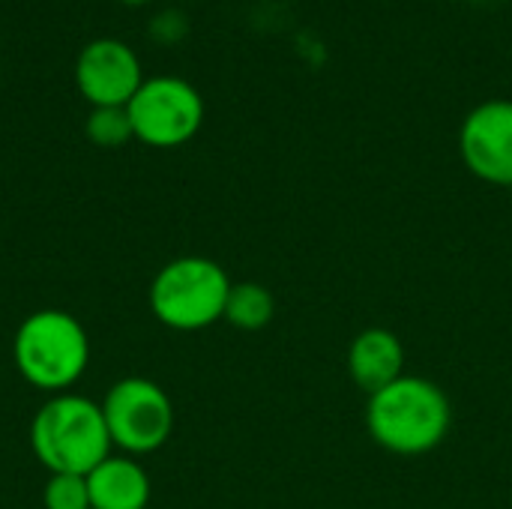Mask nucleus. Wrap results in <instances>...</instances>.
Returning a JSON list of instances; mask_svg holds the SVG:
<instances>
[{"label":"nucleus","mask_w":512,"mask_h":509,"mask_svg":"<svg viewBox=\"0 0 512 509\" xmlns=\"http://www.w3.org/2000/svg\"><path fill=\"white\" fill-rule=\"evenodd\" d=\"M132 132L141 144L171 150L192 141L204 123L201 93L177 75L144 78L138 93L126 105Z\"/></svg>","instance_id":"nucleus-5"},{"label":"nucleus","mask_w":512,"mask_h":509,"mask_svg":"<svg viewBox=\"0 0 512 509\" xmlns=\"http://www.w3.org/2000/svg\"><path fill=\"white\" fill-rule=\"evenodd\" d=\"M510 192H512V186H510Z\"/></svg>","instance_id":"nucleus-16"},{"label":"nucleus","mask_w":512,"mask_h":509,"mask_svg":"<svg viewBox=\"0 0 512 509\" xmlns=\"http://www.w3.org/2000/svg\"><path fill=\"white\" fill-rule=\"evenodd\" d=\"M0 81H3V75H0Z\"/></svg>","instance_id":"nucleus-15"},{"label":"nucleus","mask_w":512,"mask_h":509,"mask_svg":"<svg viewBox=\"0 0 512 509\" xmlns=\"http://www.w3.org/2000/svg\"><path fill=\"white\" fill-rule=\"evenodd\" d=\"M465 168L492 186H512V99H489L468 111L459 129Z\"/></svg>","instance_id":"nucleus-7"},{"label":"nucleus","mask_w":512,"mask_h":509,"mask_svg":"<svg viewBox=\"0 0 512 509\" xmlns=\"http://www.w3.org/2000/svg\"><path fill=\"white\" fill-rule=\"evenodd\" d=\"M117 3H123V6H147L150 0H117Z\"/></svg>","instance_id":"nucleus-14"},{"label":"nucleus","mask_w":512,"mask_h":509,"mask_svg":"<svg viewBox=\"0 0 512 509\" xmlns=\"http://www.w3.org/2000/svg\"><path fill=\"white\" fill-rule=\"evenodd\" d=\"M111 444L126 456L156 453L174 429V405L150 378H123L102 399Z\"/></svg>","instance_id":"nucleus-6"},{"label":"nucleus","mask_w":512,"mask_h":509,"mask_svg":"<svg viewBox=\"0 0 512 509\" xmlns=\"http://www.w3.org/2000/svg\"><path fill=\"white\" fill-rule=\"evenodd\" d=\"M225 267L201 255H183L168 261L150 282V309L159 324L192 333L225 318L231 294Z\"/></svg>","instance_id":"nucleus-4"},{"label":"nucleus","mask_w":512,"mask_h":509,"mask_svg":"<svg viewBox=\"0 0 512 509\" xmlns=\"http://www.w3.org/2000/svg\"><path fill=\"white\" fill-rule=\"evenodd\" d=\"M84 135L96 144V147H123L126 141L135 138L132 132V120L126 105H105V108H90L87 120H84Z\"/></svg>","instance_id":"nucleus-12"},{"label":"nucleus","mask_w":512,"mask_h":509,"mask_svg":"<svg viewBox=\"0 0 512 509\" xmlns=\"http://www.w3.org/2000/svg\"><path fill=\"white\" fill-rule=\"evenodd\" d=\"M276 315L273 294L258 282H237L231 285L228 303H225V321L237 330L255 333L264 330Z\"/></svg>","instance_id":"nucleus-11"},{"label":"nucleus","mask_w":512,"mask_h":509,"mask_svg":"<svg viewBox=\"0 0 512 509\" xmlns=\"http://www.w3.org/2000/svg\"><path fill=\"white\" fill-rule=\"evenodd\" d=\"M75 84L78 93L90 102V108L105 105H129V99L144 84L141 60L132 45L114 36L90 39L75 60Z\"/></svg>","instance_id":"nucleus-8"},{"label":"nucleus","mask_w":512,"mask_h":509,"mask_svg":"<svg viewBox=\"0 0 512 509\" xmlns=\"http://www.w3.org/2000/svg\"><path fill=\"white\" fill-rule=\"evenodd\" d=\"M45 509H93L87 477L81 474H51L42 492Z\"/></svg>","instance_id":"nucleus-13"},{"label":"nucleus","mask_w":512,"mask_h":509,"mask_svg":"<svg viewBox=\"0 0 512 509\" xmlns=\"http://www.w3.org/2000/svg\"><path fill=\"white\" fill-rule=\"evenodd\" d=\"M12 357L30 387L57 396L84 375L90 363V339L75 315L63 309H39L21 321Z\"/></svg>","instance_id":"nucleus-3"},{"label":"nucleus","mask_w":512,"mask_h":509,"mask_svg":"<svg viewBox=\"0 0 512 509\" xmlns=\"http://www.w3.org/2000/svg\"><path fill=\"white\" fill-rule=\"evenodd\" d=\"M30 447L39 465L51 474L81 477L102 465L114 450L102 405L75 393H57L36 411L30 423Z\"/></svg>","instance_id":"nucleus-2"},{"label":"nucleus","mask_w":512,"mask_h":509,"mask_svg":"<svg viewBox=\"0 0 512 509\" xmlns=\"http://www.w3.org/2000/svg\"><path fill=\"white\" fill-rule=\"evenodd\" d=\"M348 375L366 393H378L405 375V348L393 330L369 327L348 348Z\"/></svg>","instance_id":"nucleus-9"},{"label":"nucleus","mask_w":512,"mask_h":509,"mask_svg":"<svg viewBox=\"0 0 512 509\" xmlns=\"http://www.w3.org/2000/svg\"><path fill=\"white\" fill-rule=\"evenodd\" d=\"M453 423L447 393L417 375H402L369 396L366 426L378 447L393 456H426L444 444Z\"/></svg>","instance_id":"nucleus-1"},{"label":"nucleus","mask_w":512,"mask_h":509,"mask_svg":"<svg viewBox=\"0 0 512 509\" xmlns=\"http://www.w3.org/2000/svg\"><path fill=\"white\" fill-rule=\"evenodd\" d=\"M90 507L93 509H147L150 477L129 456H108L87 474Z\"/></svg>","instance_id":"nucleus-10"}]
</instances>
